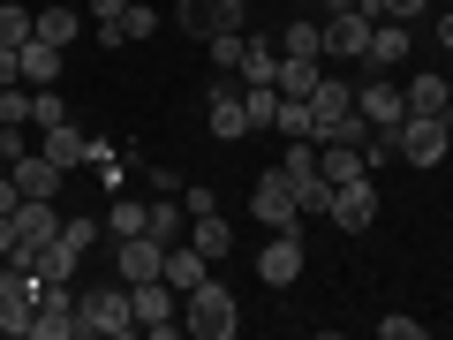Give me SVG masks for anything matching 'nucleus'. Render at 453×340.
<instances>
[{
	"mask_svg": "<svg viewBox=\"0 0 453 340\" xmlns=\"http://www.w3.org/2000/svg\"><path fill=\"white\" fill-rule=\"evenodd\" d=\"M129 333H136V295H129V280L76 295V340H129Z\"/></svg>",
	"mask_w": 453,
	"mask_h": 340,
	"instance_id": "1",
	"label": "nucleus"
},
{
	"mask_svg": "<svg viewBox=\"0 0 453 340\" xmlns=\"http://www.w3.org/2000/svg\"><path fill=\"white\" fill-rule=\"evenodd\" d=\"M181 333H196V340H234V333H242L234 288H226V280H196V288L181 295Z\"/></svg>",
	"mask_w": 453,
	"mask_h": 340,
	"instance_id": "2",
	"label": "nucleus"
},
{
	"mask_svg": "<svg viewBox=\"0 0 453 340\" xmlns=\"http://www.w3.org/2000/svg\"><path fill=\"white\" fill-rule=\"evenodd\" d=\"M386 136H393V159H408V166H446V151H453L446 113H401V129H386Z\"/></svg>",
	"mask_w": 453,
	"mask_h": 340,
	"instance_id": "3",
	"label": "nucleus"
},
{
	"mask_svg": "<svg viewBox=\"0 0 453 340\" xmlns=\"http://www.w3.org/2000/svg\"><path fill=\"white\" fill-rule=\"evenodd\" d=\"M31 318H38V273L23 258H0V333L31 340Z\"/></svg>",
	"mask_w": 453,
	"mask_h": 340,
	"instance_id": "4",
	"label": "nucleus"
},
{
	"mask_svg": "<svg viewBox=\"0 0 453 340\" xmlns=\"http://www.w3.org/2000/svg\"><path fill=\"white\" fill-rule=\"evenodd\" d=\"M136 333H151V340H174L181 333V288H174V280H136Z\"/></svg>",
	"mask_w": 453,
	"mask_h": 340,
	"instance_id": "5",
	"label": "nucleus"
},
{
	"mask_svg": "<svg viewBox=\"0 0 453 340\" xmlns=\"http://www.w3.org/2000/svg\"><path fill=\"white\" fill-rule=\"evenodd\" d=\"M371 31H378V16L371 8H340V16H325V61H356L363 68V53H371Z\"/></svg>",
	"mask_w": 453,
	"mask_h": 340,
	"instance_id": "6",
	"label": "nucleus"
},
{
	"mask_svg": "<svg viewBox=\"0 0 453 340\" xmlns=\"http://www.w3.org/2000/svg\"><path fill=\"white\" fill-rule=\"evenodd\" d=\"M250 212H257V227H273V235H288V227L303 220V212H295V182H288V166H265V174H257Z\"/></svg>",
	"mask_w": 453,
	"mask_h": 340,
	"instance_id": "7",
	"label": "nucleus"
},
{
	"mask_svg": "<svg viewBox=\"0 0 453 340\" xmlns=\"http://www.w3.org/2000/svg\"><path fill=\"white\" fill-rule=\"evenodd\" d=\"M325 220H333L340 235H371V227H378V182L371 174H363V182H340L333 205H325Z\"/></svg>",
	"mask_w": 453,
	"mask_h": 340,
	"instance_id": "8",
	"label": "nucleus"
},
{
	"mask_svg": "<svg viewBox=\"0 0 453 340\" xmlns=\"http://www.w3.org/2000/svg\"><path fill=\"white\" fill-rule=\"evenodd\" d=\"M166 273V243L159 235H113V280H159Z\"/></svg>",
	"mask_w": 453,
	"mask_h": 340,
	"instance_id": "9",
	"label": "nucleus"
},
{
	"mask_svg": "<svg viewBox=\"0 0 453 340\" xmlns=\"http://www.w3.org/2000/svg\"><path fill=\"white\" fill-rule=\"evenodd\" d=\"M356 113L371 121V129H401V113H408L401 76H363V83H356Z\"/></svg>",
	"mask_w": 453,
	"mask_h": 340,
	"instance_id": "10",
	"label": "nucleus"
},
{
	"mask_svg": "<svg viewBox=\"0 0 453 340\" xmlns=\"http://www.w3.org/2000/svg\"><path fill=\"white\" fill-rule=\"evenodd\" d=\"M174 23L189 38H211V31H242L250 8H242V0H174Z\"/></svg>",
	"mask_w": 453,
	"mask_h": 340,
	"instance_id": "11",
	"label": "nucleus"
},
{
	"mask_svg": "<svg viewBox=\"0 0 453 340\" xmlns=\"http://www.w3.org/2000/svg\"><path fill=\"white\" fill-rule=\"evenodd\" d=\"M310 113H318V144L348 129V121H356V91H348V76H318V91H310Z\"/></svg>",
	"mask_w": 453,
	"mask_h": 340,
	"instance_id": "12",
	"label": "nucleus"
},
{
	"mask_svg": "<svg viewBox=\"0 0 453 340\" xmlns=\"http://www.w3.org/2000/svg\"><path fill=\"white\" fill-rule=\"evenodd\" d=\"M61 197H23L16 205V250H46L53 235H61Z\"/></svg>",
	"mask_w": 453,
	"mask_h": 340,
	"instance_id": "13",
	"label": "nucleus"
},
{
	"mask_svg": "<svg viewBox=\"0 0 453 340\" xmlns=\"http://www.w3.org/2000/svg\"><path fill=\"white\" fill-rule=\"evenodd\" d=\"M303 258H310L303 235L288 227V235H273V243L257 250V280H265V288H295V280H303Z\"/></svg>",
	"mask_w": 453,
	"mask_h": 340,
	"instance_id": "14",
	"label": "nucleus"
},
{
	"mask_svg": "<svg viewBox=\"0 0 453 340\" xmlns=\"http://www.w3.org/2000/svg\"><path fill=\"white\" fill-rule=\"evenodd\" d=\"M408 53H416V38H408V23L378 16V31H371V53H363V68H371V76H393V68H408Z\"/></svg>",
	"mask_w": 453,
	"mask_h": 340,
	"instance_id": "15",
	"label": "nucleus"
},
{
	"mask_svg": "<svg viewBox=\"0 0 453 340\" xmlns=\"http://www.w3.org/2000/svg\"><path fill=\"white\" fill-rule=\"evenodd\" d=\"M204 129L219 136V144H242V136H250V113H242V91H226V83H219V91L204 98Z\"/></svg>",
	"mask_w": 453,
	"mask_h": 340,
	"instance_id": "16",
	"label": "nucleus"
},
{
	"mask_svg": "<svg viewBox=\"0 0 453 340\" xmlns=\"http://www.w3.org/2000/svg\"><path fill=\"white\" fill-rule=\"evenodd\" d=\"M38 151H46L61 174H76V166H91V136L76 129V121H61V129H38Z\"/></svg>",
	"mask_w": 453,
	"mask_h": 340,
	"instance_id": "17",
	"label": "nucleus"
},
{
	"mask_svg": "<svg viewBox=\"0 0 453 340\" xmlns=\"http://www.w3.org/2000/svg\"><path fill=\"white\" fill-rule=\"evenodd\" d=\"M318 174L340 189V182H363V174H371V159H363V144H348V136H325V144H318Z\"/></svg>",
	"mask_w": 453,
	"mask_h": 340,
	"instance_id": "18",
	"label": "nucleus"
},
{
	"mask_svg": "<svg viewBox=\"0 0 453 340\" xmlns=\"http://www.w3.org/2000/svg\"><path fill=\"white\" fill-rule=\"evenodd\" d=\"M8 174H16V189H23V197H61V182H68V174H61V166H53L46 151H38V144L23 151V159L8 166Z\"/></svg>",
	"mask_w": 453,
	"mask_h": 340,
	"instance_id": "19",
	"label": "nucleus"
},
{
	"mask_svg": "<svg viewBox=\"0 0 453 340\" xmlns=\"http://www.w3.org/2000/svg\"><path fill=\"white\" fill-rule=\"evenodd\" d=\"M144 235H159L166 250L189 243V212H181V197H151V205H144Z\"/></svg>",
	"mask_w": 453,
	"mask_h": 340,
	"instance_id": "20",
	"label": "nucleus"
},
{
	"mask_svg": "<svg viewBox=\"0 0 453 340\" xmlns=\"http://www.w3.org/2000/svg\"><path fill=\"white\" fill-rule=\"evenodd\" d=\"M280 53H288V61H325V23H318V16H288Z\"/></svg>",
	"mask_w": 453,
	"mask_h": 340,
	"instance_id": "21",
	"label": "nucleus"
},
{
	"mask_svg": "<svg viewBox=\"0 0 453 340\" xmlns=\"http://www.w3.org/2000/svg\"><path fill=\"white\" fill-rule=\"evenodd\" d=\"M16 61H23V83H31V91H46V83L61 76V46H46V38H23Z\"/></svg>",
	"mask_w": 453,
	"mask_h": 340,
	"instance_id": "22",
	"label": "nucleus"
},
{
	"mask_svg": "<svg viewBox=\"0 0 453 340\" xmlns=\"http://www.w3.org/2000/svg\"><path fill=\"white\" fill-rule=\"evenodd\" d=\"M166 280H174V288L189 295L196 280H211V258H204L196 243H174V250H166Z\"/></svg>",
	"mask_w": 453,
	"mask_h": 340,
	"instance_id": "23",
	"label": "nucleus"
},
{
	"mask_svg": "<svg viewBox=\"0 0 453 340\" xmlns=\"http://www.w3.org/2000/svg\"><path fill=\"white\" fill-rule=\"evenodd\" d=\"M189 243L204 250V258H234V227H226V212H204V220H189Z\"/></svg>",
	"mask_w": 453,
	"mask_h": 340,
	"instance_id": "24",
	"label": "nucleus"
},
{
	"mask_svg": "<svg viewBox=\"0 0 453 340\" xmlns=\"http://www.w3.org/2000/svg\"><path fill=\"white\" fill-rule=\"evenodd\" d=\"M38 38H46V46H76L83 38V8H38Z\"/></svg>",
	"mask_w": 453,
	"mask_h": 340,
	"instance_id": "25",
	"label": "nucleus"
},
{
	"mask_svg": "<svg viewBox=\"0 0 453 340\" xmlns=\"http://www.w3.org/2000/svg\"><path fill=\"white\" fill-rule=\"evenodd\" d=\"M204 53H211V68H219V76H242L250 31H211V38H204Z\"/></svg>",
	"mask_w": 453,
	"mask_h": 340,
	"instance_id": "26",
	"label": "nucleus"
},
{
	"mask_svg": "<svg viewBox=\"0 0 453 340\" xmlns=\"http://www.w3.org/2000/svg\"><path fill=\"white\" fill-rule=\"evenodd\" d=\"M242 83V76H234ZM242 113H250V129H273L280 121V83H242Z\"/></svg>",
	"mask_w": 453,
	"mask_h": 340,
	"instance_id": "27",
	"label": "nucleus"
},
{
	"mask_svg": "<svg viewBox=\"0 0 453 340\" xmlns=\"http://www.w3.org/2000/svg\"><path fill=\"white\" fill-rule=\"evenodd\" d=\"M318 76H325V61H288V53H280V98H310L318 91Z\"/></svg>",
	"mask_w": 453,
	"mask_h": 340,
	"instance_id": "28",
	"label": "nucleus"
},
{
	"mask_svg": "<svg viewBox=\"0 0 453 340\" xmlns=\"http://www.w3.org/2000/svg\"><path fill=\"white\" fill-rule=\"evenodd\" d=\"M408 113H446V76H416V68H408Z\"/></svg>",
	"mask_w": 453,
	"mask_h": 340,
	"instance_id": "29",
	"label": "nucleus"
},
{
	"mask_svg": "<svg viewBox=\"0 0 453 340\" xmlns=\"http://www.w3.org/2000/svg\"><path fill=\"white\" fill-rule=\"evenodd\" d=\"M91 174L106 182V189H121V182H129V151H113L106 136H91Z\"/></svg>",
	"mask_w": 453,
	"mask_h": 340,
	"instance_id": "30",
	"label": "nucleus"
},
{
	"mask_svg": "<svg viewBox=\"0 0 453 340\" xmlns=\"http://www.w3.org/2000/svg\"><path fill=\"white\" fill-rule=\"evenodd\" d=\"M288 182H295V212H303V220H310V212H325V205H333V182H325L318 166H310V174H288Z\"/></svg>",
	"mask_w": 453,
	"mask_h": 340,
	"instance_id": "31",
	"label": "nucleus"
},
{
	"mask_svg": "<svg viewBox=\"0 0 453 340\" xmlns=\"http://www.w3.org/2000/svg\"><path fill=\"white\" fill-rule=\"evenodd\" d=\"M280 76V46L273 38H250V53H242V83H273Z\"/></svg>",
	"mask_w": 453,
	"mask_h": 340,
	"instance_id": "32",
	"label": "nucleus"
},
{
	"mask_svg": "<svg viewBox=\"0 0 453 340\" xmlns=\"http://www.w3.org/2000/svg\"><path fill=\"white\" fill-rule=\"evenodd\" d=\"M280 136H310L318 144V113H310V98H280V121H273Z\"/></svg>",
	"mask_w": 453,
	"mask_h": 340,
	"instance_id": "33",
	"label": "nucleus"
},
{
	"mask_svg": "<svg viewBox=\"0 0 453 340\" xmlns=\"http://www.w3.org/2000/svg\"><path fill=\"white\" fill-rule=\"evenodd\" d=\"M106 235H144V197H113L106 205Z\"/></svg>",
	"mask_w": 453,
	"mask_h": 340,
	"instance_id": "34",
	"label": "nucleus"
},
{
	"mask_svg": "<svg viewBox=\"0 0 453 340\" xmlns=\"http://www.w3.org/2000/svg\"><path fill=\"white\" fill-rule=\"evenodd\" d=\"M159 8H144V0H129V8H121V46H136V38H151V31H159Z\"/></svg>",
	"mask_w": 453,
	"mask_h": 340,
	"instance_id": "35",
	"label": "nucleus"
},
{
	"mask_svg": "<svg viewBox=\"0 0 453 340\" xmlns=\"http://www.w3.org/2000/svg\"><path fill=\"white\" fill-rule=\"evenodd\" d=\"M61 121H68V98L53 91V83H46V91H31V129H61Z\"/></svg>",
	"mask_w": 453,
	"mask_h": 340,
	"instance_id": "36",
	"label": "nucleus"
},
{
	"mask_svg": "<svg viewBox=\"0 0 453 340\" xmlns=\"http://www.w3.org/2000/svg\"><path fill=\"white\" fill-rule=\"evenodd\" d=\"M98 235H106L98 220H61V243L76 250V258H91V250H98Z\"/></svg>",
	"mask_w": 453,
	"mask_h": 340,
	"instance_id": "37",
	"label": "nucleus"
},
{
	"mask_svg": "<svg viewBox=\"0 0 453 340\" xmlns=\"http://www.w3.org/2000/svg\"><path fill=\"white\" fill-rule=\"evenodd\" d=\"M181 212H189V220L219 212V189H211V182H181Z\"/></svg>",
	"mask_w": 453,
	"mask_h": 340,
	"instance_id": "38",
	"label": "nucleus"
},
{
	"mask_svg": "<svg viewBox=\"0 0 453 340\" xmlns=\"http://www.w3.org/2000/svg\"><path fill=\"white\" fill-rule=\"evenodd\" d=\"M371 16H393V23H408V16H431L438 0H363Z\"/></svg>",
	"mask_w": 453,
	"mask_h": 340,
	"instance_id": "39",
	"label": "nucleus"
},
{
	"mask_svg": "<svg viewBox=\"0 0 453 340\" xmlns=\"http://www.w3.org/2000/svg\"><path fill=\"white\" fill-rule=\"evenodd\" d=\"M121 8H129V0H91V8H83V23H91V38H98V31H113V23H121Z\"/></svg>",
	"mask_w": 453,
	"mask_h": 340,
	"instance_id": "40",
	"label": "nucleus"
},
{
	"mask_svg": "<svg viewBox=\"0 0 453 340\" xmlns=\"http://www.w3.org/2000/svg\"><path fill=\"white\" fill-rule=\"evenodd\" d=\"M378 340H423V318H378Z\"/></svg>",
	"mask_w": 453,
	"mask_h": 340,
	"instance_id": "41",
	"label": "nucleus"
},
{
	"mask_svg": "<svg viewBox=\"0 0 453 340\" xmlns=\"http://www.w3.org/2000/svg\"><path fill=\"white\" fill-rule=\"evenodd\" d=\"M0 258H16V212H0Z\"/></svg>",
	"mask_w": 453,
	"mask_h": 340,
	"instance_id": "42",
	"label": "nucleus"
},
{
	"mask_svg": "<svg viewBox=\"0 0 453 340\" xmlns=\"http://www.w3.org/2000/svg\"><path fill=\"white\" fill-rule=\"evenodd\" d=\"M23 205V189H16V174H0V212H16Z\"/></svg>",
	"mask_w": 453,
	"mask_h": 340,
	"instance_id": "43",
	"label": "nucleus"
},
{
	"mask_svg": "<svg viewBox=\"0 0 453 340\" xmlns=\"http://www.w3.org/2000/svg\"><path fill=\"white\" fill-rule=\"evenodd\" d=\"M438 46L453 53V8H438Z\"/></svg>",
	"mask_w": 453,
	"mask_h": 340,
	"instance_id": "44",
	"label": "nucleus"
},
{
	"mask_svg": "<svg viewBox=\"0 0 453 340\" xmlns=\"http://www.w3.org/2000/svg\"><path fill=\"white\" fill-rule=\"evenodd\" d=\"M318 8H325V16H340V8H356V0H318Z\"/></svg>",
	"mask_w": 453,
	"mask_h": 340,
	"instance_id": "45",
	"label": "nucleus"
},
{
	"mask_svg": "<svg viewBox=\"0 0 453 340\" xmlns=\"http://www.w3.org/2000/svg\"><path fill=\"white\" fill-rule=\"evenodd\" d=\"M446 121H453V76H446Z\"/></svg>",
	"mask_w": 453,
	"mask_h": 340,
	"instance_id": "46",
	"label": "nucleus"
},
{
	"mask_svg": "<svg viewBox=\"0 0 453 340\" xmlns=\"http://www.w3.org/2000/svg\"><path fill=\"white\" fill-rule=\"evenodd\" d=\"M438 8H453V0H438Z\"/></svg>",
	"mask_w": 453,
	"mask_h": 340,
	"instance_id": "47",
	"label": "nucleus"
},
{
	"mask_svg": "<svg viewBox=\"0 0 453 340\" xmlns=\"http://www.w3.org/2000/svg\"><path fill=\"white\" fill-rule=\"evenodd\" d=\"M0 174H8V159H0Z\"/></svg>",
	"mask_w": 453,
	"mask_h": 340,
	"instance_id": "48",
	"label": "nucleus"
}]
</instances>
